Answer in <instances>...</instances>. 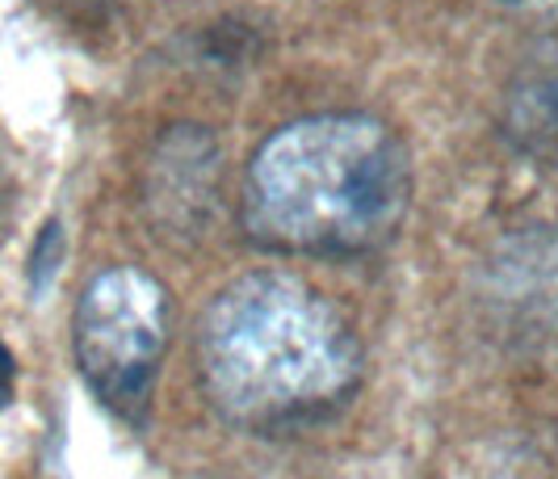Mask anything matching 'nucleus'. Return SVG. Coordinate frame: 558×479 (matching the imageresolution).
<instances>
[{
  "label": "nucleus",
  "instance_id": "nucleus-2",
  "mask_svg": "<svg viewBox=\"0 0 558 479\" xmlns=\"http://www.w3.org/2000/svg\"><path fill=\"white\" fill-rule=\"evenodd\" d=\"M412 206V160L387 122L319 113L256 147L244 181V224L278 253H369Z\"/></svg>",
  "mask_w": 558,
  "mask_h": 479
},
{
  "label": "nucleus",
  "instance_id": "nucleus-3",
  "mask_svg": "<svg viewBox=\"0 0 558 479\" xmlns=\"http://www.w3.org/2000/svg\"><path fill=\"white\" fill-rule=\"evenodd\" d=\"M172 333L168 286L135 265L101 270L72 315L76 367L93 395L122 421H143Z\"/></svg>",
  "mask_w": 558,
  "mask_h": 479
},
{
  "label": "nucleus",
  "instance_id": "nucleus-7",
  "mask_svg": "<svg viewBox=\"0 0 558 479\" xmlns=\"http://www.w3.org/2000/svg\"><path fill=\"white\" fill-rule=\"evenodd\" d=\"M500 4L525 9V13H546V9H558V0H500Z\"/></svg>",
  "mask_w": 558,
  "mask_h": 479
},
{
  "label": "nucleus",
  "instance_id": "nucleus-5",
  "mask_svg": "<svg viewBox=\"0 0 558 479\" xmlns=\"http://www.w3.org/2000/svg\"><path fill=\"white\" fill-rule=\"evenodd\" d=\"M56 256H59V224L43 227V240L34 249V265H29V278H34V290H43L47 278L56 274Z\"/></svg>",
  "mask_w": 558,
  "mask_h": 479
},
{
  "label": "nucleus",
  "instance_id": "nucleus-6",
  "mask_svg": "<svg viewBox=\"0 0 558 479\" xmlns=\"http://www.w3.org/2000/svg\"><path fill=\"white\" fill-rule=\"evenodd\" d=\"M13 387H17V362H13L9 345L0 340V408L13 399Z\"/></svg>",
  "mask_w": 558,
  "mask_h": 479
},
{
  "label": "nucleus",
  "instance_id": "nucleus-8",
  "mask_svg": "<svg viewBox=\"0 0 558 479\" xmlns=\"http://www.w3.org/2000/svg\"><path fill=\"white\" fill-rule=\"evenodd\" d=\"M0 215H4V185H0Z\"/></svg>",
  "mask_w": 558,
  "mask_h": 479
},
{
  "label": "nucleus",
  "instance_id": "nucleus-4",
  "mask_svg": "<svg viewBox=\"0 0 558 479\" xmlns=\"http://www.w3.org/2000/svg\"><path fill=\"white\" fill-rule=\"evenodd\" d=\"M530 143H550L558 147V76L537 81L517 97V122H512Z\"/></svg>",
  "mask_w": 558,
  "mask_h": 479
},
{
  "label": "nucleus",
  "instance_id": "nucleus-1",
  "mask_svg": "<svg viewBox=\"0 0 558 479\" xmlns=\"http://www.w3.org/2000/svg\"><path fill=\"white\" fill-rule=\"evenodd\" d=\"M210 404L248 433H286L336 412L362 379V340L324 290L286 270L223 286L197 328Z\"/></svg>",
  "mask_w": 558,
  "mask_h": 479
}]
</instances>
